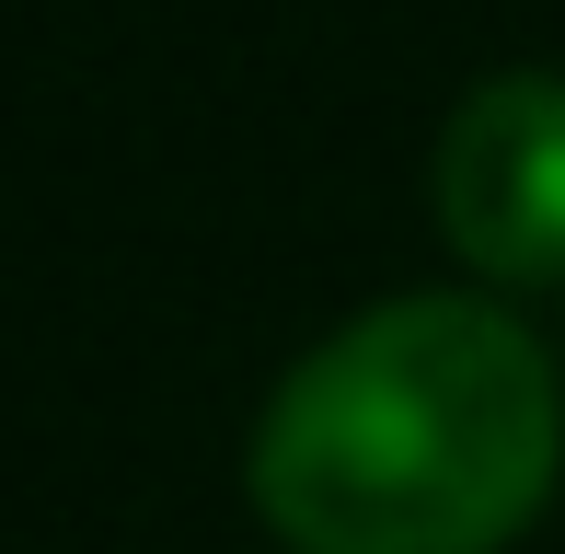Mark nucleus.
Here are the masks:
<instances>
[{"instance_id":"obj_1","label":"nucleus","mask_w":565,"mask_h":554,"mask_svg":"<svg viewBox=\"0 0 565 554\" xmlns=\"http://www.w3.org/2000/svg\"><path fill=\"white\" fill-rule=\"evenodd\" d=\"M565 393L497 300H381L277 382L254 509L289 554H497L554 497Z\"/></svg>"},{"instance_id":"obj_2","label":"nucleus","mask_w":565,"mask_h":554,"mask_svg":"<svg viewBox=\"0 0 565 554\" xmlns=\"http://www.w3.org/2000/svg\"><path fill=\"white\" fill-rule=\"evenodd\" d=\"M439 232L497 289H554L565 277V82L554 70H497L450 105Z\"/></svg>"}]
</instances>
